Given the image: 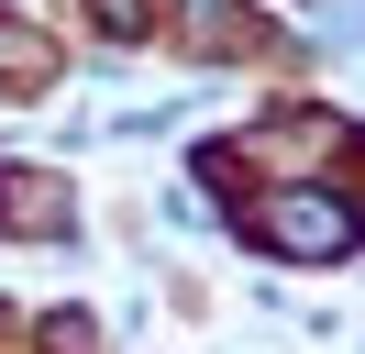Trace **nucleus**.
<instances>
[{"label":"nucleus","mask_w":365,"mask_h":354,"mask_svg":"<svg viewBox=\"0 0 365 354\" xmlns=\"http://www.w3.org/2000/svg\"><path fill=\"white\" fill-rule=\"evenodd\" d=\"M266 233L288 243V255H343V243H354V211H332V199H310V188H288L266 211Z\"/></svg>","instance_id":"obj_1"}]
</instances>
